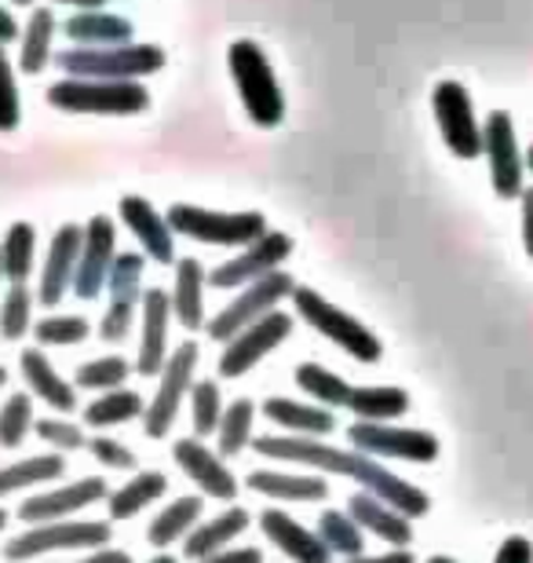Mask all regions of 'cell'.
<instances>
[{
  "instance_id": "cell-1",
  "label": "cell",
  "mask_w": 533,
  "mask_h": 563,
  "mask_svg": "<svg viewBox=\"0 0 533 563\" xmlns=\"http://www.w3.org/2000/svg\"><path fill=\"white\" fill-rule=\"evenodd\" d=\"M253 446L270 461H292V465H308L319 472H333V476L355 479L373 494V498L388 501L391 509H399L402 516H410V520H421V516H427V509H431V498L421 487H413L410 479L395 476V472L384 468L377 457L362 454L355 446L340 450V446H329L322 439H308V435H259V439H253Z\"/></svg>"
},
{
  "instance_id": "cell-2",
  "label": "cell",
  "mask_w": 533,
  "mask_h": 563,
  "mask_svg": "<svg viewBox=\"0 0 533 563\" xmlns=\"http://www.w3.org/2000/svg\"><path fill=\"white\" fill-rule=\"evenodd\" d=\"M226 70H231L245 114L256 129H278L286 121V96H281L275 66L256 41H234L226 48Z\"/></svg>"
},
{
  "instance_id": "cell-3",
  "label": "cell",
  "mask_w": 533,
  "mask_h": 563,
  "mask_svg": "<svg viewBox=\"0 0 533 563\" xmlns=\"http://www.w3.org/2000/svg\"><path fill=\"white\" fill-rule=\"evenodd\" d=\"M66 77L85 81H140L165 66V48L157 44H113V48H66L55 55Z\"/></svg>"
},
{
  "instance_id": "cell-4",
  "label": "cell",
  "mask_w": 533,
  "mask_h": 563,
  "mask_svg": "<svg viewBox=\"0 0 533 563\" xmlns=\"http://www.w3.org/2000/svg\"><path fill=\"white\" fill-rule=\"evenodd\" d=\"M173 234H184L190 242H206V245H223V250H245V245L259 242L267 234L264 212H215L201 206H187L176 201L165 212Z\"/></svg>"
},
{
  "instance_id": "cell-5",
  "label": "cell",
  "mask_w": 533,
  "mask_h": 563,
  "mask_svg": "<svg viewBox=\"0 0 533 563\" xmlns=\"http://www.w3.org/2000/svg\"><path fill=\"white\" fill-rule=\"evenodd\" d=\"M292 308H297V314L314 333H322L325 341H333L340 352H347L351 358H358V363H380V355H384L380 336L373 333L369 325H362L355 314H347L344 308H336L333 300H325L319 289L297 286V292H292Z\"/></svg>"
},
{
  "instance_id": "cell-6",
  "label": "cell",
  "mask_w": 533,
  "mask_h": 563,
  "mask_svg": "<svg viewBox=\"0 0 533 563\" xmlns=\"http://www.w3.org/2000/svg\"><path fill=\"white\" fill-rule=\"evenodd\" d=\"M48 103L66 114H143L151 107V92L140 81H85L66 77L48 85Z\"/></svg>"
},
{
  "instance_id": "cell-7",
  "label": "cell",
  "mask_w": 533,
  "mask_h": 563,
  "mask_svg": "<svg viewBox=\"0 0 533 563\" xmlns=\"http://www.w3.org/2000/svg\"><path fill=\"white\" fill-rule=\"evenodd\" d=\"M297 292V282H292L289 272H275V275H267V278H259L253 282V286H245V289H237V297L226 303V308L215 314V319H209V336L212 341H234L237 333L248 330L253 322L259 319H267L270 311H278V303L292 297Z\"/></svg>"
},
{
  "instance_id": "cell-8",
  "label": "cell",
  "mask_w": 533,
  "mask_h": 563,
  "mask_svg": "<svg viewBox=\"0 0 533 563\" xmlns=\"http://www.w3.org/2000/svg\"><path fill=\"white\" fill-rule=\"evenodd\" d=\"M198 355H201L198 344L184 341L173 355H168L162 374H157V391H154V399L146 402V413H143V428L151 439H165L168 432H173L176 413L190 399V388H195Z\"/></svg>"
},
{
  "instance_id": "cell-9",
  "label": "cell",
  "mask_w": 533,
  "mask_h": 563,
  "mask_svg": "<svg viewBox=\"0 0 533 563\" xmlns=\"http://www.w3.org/2000/svg\"><path fill=\"white\" fill-rule=\"evenodd\" d=\"M143 267H146V256L143 253H132L124 250L113 256V267H110V278H107V289H110V303H107V314L99 322V336L107 344H121L124 336L132 333L135 319H140V308H143Z\"/></svg>"
},
{
  "instance_id": "cell-10",
  "label": "cell",
  "mask_w": 533,
  "mask_h": 563,
  "mask_svg": "<svg viewBox=\"0 0 533 563\" xmlns=\"http://www.w3.org/2000/svg\"><path fill=\"white\" fill-rule=\"evenodd\" d=\"M110 523H99V520H74V523H41V527H30L15 538H8L4 545V556L11 563H22V560H33V556H48V553H59V549H107L110 545Z\"/></svg>"
},
{
  "instance_id": "cell-11",
  "label": "cell",
  "mask_w": 533,
  "mask_h": 563,
  "mask_svg": "<svg viewBox=\"0 0 533 563\" xmlns=\"http://www.w3.org/2000/svg\"><path fill=\"white\" fill-rule=\"evenodd\" d=\"M431 110H435L442 143L449 146V154L460 162H475L482 154V125L475 118L468 88L457 81H438L431 92Z\"/></svg>"
},
{
  "instance_id": "cell-12",
  "label": "cell",
  "mask_w": 533,
  "mask_h": 563,
  "mask_svg": "<svg viewBox=\"0 0 533 563\" xmlns=\"http://www.w3.org/2000/svg\"><path fill=\"white\" fill-rule=\"evenodd\" d=\"M482 154L490 162V184L497 190V198L512 201L523 198L526 190V157L519 151V136L512 125V114L493 110L482 125Z\"/></svg>"
},
{
  "instance_id": "cell-13",
  "label": "cell",
  "mask_w": 533,
  "mask_h": 563,
  "mask_svg": "<svg viewBox=\"0 0 533 563\" xmlns=\"http://www.w3.org/2000/svg\"><path fill=\"white\" fill-rule=\"evenodd\" d=\"M347 435L351 446L369 457H395V461H413V465H431L438 457V439L424 432V428L355 421L347 428Z\"/></svg>"
},
{
  "instance_id": "cell-14",
  "label": "cell",
  "mask_w": 533,
  "mask_h": 563,
  "mask_svg": "<svg viewBox=\"0 0 533 563\" xmlns=\"http://www.w3.org/2000/svg\"><path fill=\"white\" fill-rule=\"evenodd\" d=\"M289 256H292V239H289V234L267 231L259 242L245 245V250H237L234 261L212 267L209 282H212L215 289H245V286H253V282H259V278L281 272V264H286Z\"/></svg>"
},
{
  "instance_id": "cell-15",
  "label": "cell",
  "mask_w": 533,
  "mask_h": 563,
  "mask_svg": "<svg viewBox=\"0 0 533 563\" xmlns=\"http://www.w3.org/2000/svg\"><path fill=\"white\" fill-rule=\"evenodd\" d=\"M292 333V314L286 311H270L267 319L253 322L248 330H242L234 341H226L223 355H220V377L226 380H237L253 369L259 358H267L275 347L286 341Z\"/></svg>"
},
{
  "instance_id": "cell-16",
  "label": "cell",
  "mask_w": 533,
  "mask_h": 563,
  "mask_svg": "<svg viewBox=\"0 0 533 563\" xmlns=\"http://www.w3.org/2000/svg\"><path fill=\"white\" fill-rule=\"evenodd\" d=\"M118 223L110 217H92L85 228L81 242V261H77V278H74V297L77 300H96L107 289L113 256H118Z\"/></svg>"
},
{
  "instance_id": "cell-17",
  "label": "cell",
  "mask_w": 533,
  "mask_h": 563,
  "mask_svg": "<svg viewBox=\"0 0 533 563\" xmlns=\"http://www.w3.org/2000/svg\"><path fill=\"white\" fill-rule=\"evenodd\" d=\"M110 498V487L103 476H85L77 483H59L55 490H44V494H33L19 505V520L22 523H59L66 516L88 509L96 501H107Z\"/></svg>"
},
{
  "instance_id": "cell-18",
  "label": "cell",
  "mask_w": 533,
  "mask_h": 563,
  "mask_svg": "<svg viewBox=\"0 0 533 563\" xmlns=\"http://www.w3.org/2000/svg\"><path fill=\"white\" fill-rule=\"evenodd\" d=\"M81 242H85V228H77V223H63L52 234L48 256H44L41 267V286H37V303H44V308H59V300L74 289Z\"/></svg>"
},
{
  "instance_id": "cell-19",
  "label": "cell",
  "mask_w": 533,
  "mask_h": 563,
  "mask_svg": "<svg viewBox=\"0 0 533 563\" xmlns=\"http://www.w3.org/2000/svg\"><path fill=\"white\" fill-rule=\"evenodd\" d=\"M173 457H176V465L184 468V476L195 483L206 498L231 501L237 494V479H234V472L223 465L220 450H209L198 435L176 439Z\"/></svg>"
},
{
  "instance_id": "cell-20",
  "label": "cell",
  "mask_w": 533,
  "mask_h": 563,
  "mask_svg": "<svg viewBox=\"0 0 533 563\" xmlns=\"http://www.w3.org/2000/svg\"><path fill=\"white\" fill-rule=\"evenodd\" d=\"M168 322H173V300L165 289H146L140 308V355H135V374L157 377L168 363Z\"/></svg>"
},
{
  "instance_id": "cell-21",
  "label": "cell",
  "mask_w": 533,
  "mask_h": 563,
  "mask_svg": "<svg viewBox=\"0 0 533 563\" xmlns=\"http://www.w3.org/2000/svg\"><path fill=\"white\" fill-rule=\"evenodd\" d=\"M121 220H124V228L135 234V242H140V250L146 253V261L165 264V267L176 264V234L151 201L140 195H124Z\"/></svg>"
},
{
  "instance_id": "cell-22",
  "label": "cell",
  "mask_w": 533,
  "mask_h": 563,
  "mask_svg": "<svg viewBox=\"0 0 533 563\" xmlns=\"http://www.w3.org/2000/svg\"><path fill=\"white\" fill-rule=\"evenodd\" d=\"M259 527H264V534L270 538V545L292 563H333V553L325 549L319 531H308V527L292 520L289 512L264 509L259 512Z\"/></svg>"
},
{
  "instance_id": "cell-23",
  "label": "cell",
  "mask_w": 533,
  "mask_h": 563,
  "mask_svg": "<svg viewBox=\"0 0 533 563\" xmlns=\"http://www.w3.org/2000/svg\"><path fill=\"white\" fill-rule=\"evenodd\" d=\"M19 374H22V380H26L30 396L48 402L52 410H59V413L77 410V388L66 377H59V369L48 363V355H44L41 347H22Z\"/></svg>"
},
{
  "instance_id": "cell-24",
  "label": "cell",
  "mask_w": 533,
  "mask_h": 563,
  "mask_svg": "<svg viewBox=\"0 0 533 563\" xmlns=\"http://www.w3.org/2000/svg\"><path fill=\"white\" fill-rule=\"evenodd\" d=\"M347 516L362 527V531L377 534L380 542H388V545H395V549H406V545L413 542V523H410V516H402L399 509H391L388 501L373 498L369 490L351 494Z\"/></svg>"
},
{
  "instance_id": "cell-25",
  "label": "cell",
  "mask_w": 533,
  "mask_h": 563,
  "mask_svg": "<svg viewBox=\"0 0 533 563\" xmlns=\"http://www.w3.org/2000/svg\"><path fill=\"white\" fill-rule=\"evenodd\" d=\"M173 300V314L184 330L198 333L206 330V267L195 256H179L176 261V286L168 292Z\"/></svg>"
},
{
  "instance_id": "cell-26",
  "label": "cell",
  "mask_w": 533,
  "mask_h": 563,
  "mask_svg": "<svg viewBox=\"0 0 533 563\" xmlns=\"http://www.w3.org/2000/svg\"><path fill=\"white\" fill-rule=\"evenodd\" d=\"M63 33L77 48H113V44H132L135 26L113 11H74L63 22Z\"/></svg>"
},
{
  "instance_id": "cell-27",
  "label": "cell",
  "mask_w": 533,
  "mask_h": 563,
  "mask_svg": "<svg viewBox=\"0 0 533 563\" xmlns=\"http://www.w3.org/2000/svg\"><path fill=\"white\" fill-rule=\"evenodd\" d=\"M264 418L275 421L278 428H286L292 435H308V439H319L336 432V413L325 410V407H308V402H297V399H286V396H270L264 399Z\"/></svg>"
},
{
  "instance_id": "cell-28",
  "label": "cell",
  "mask_w": 533,
  "mask_h": 563,
  "mask_svg": "<svg viewBox=\"0 0 533 563\" xmlns=\"http://www.w3.org/2000/svg\"><path fill=\"white\" fill-rule=\"evenodd\" d=\"M248 520H253V516H248L242 505H234V509H226L220 516H212V520L198 523L195 531L187 534L184 556H190V560L198 563V560H209L215 553H223V549L231 545L237 534L248 531Z\"/></svg>"
},
{
  "instance_id": "cell-29",
  "label": "cell",
  "mask_w": 533,
  "mask_h": 563,
  "mask_svg": "<svg viewBox=\"0 0 533 563\" xmlns=\"http://www.w3.org/2000/svg\"><path fill=\"white\" fill-rule=\"evenodd\" d=\"M248 490L259 498H275V501H322L329 494V483L322 476H297V472H275V468H259L248 476Z\"/></svg>"
},
{
  "instance_id": "cell-30",
  "label": "cell",
  "mask_w": 533,
  "mask_h": 563,
  "mask_svg": "<svg viewBox=\"0 0 533 563\" xmlns=\"http://www.w3.org/2000/svg\"><path fill=\"white\" fill-rule=\"evenodd\" d=\"M347 410L355 413V421L395 424L410 410V391L391 388V385H362V388H351Z\"/></svg>"
},
{
  "instance_id": "cell-31",
  "label": "cell",
  "mask_w": 533,
  "mask_h": 563,
  "mask_svg": "<svg viewBox=\"0 0 533 563\" xmlns=\"http://www.w3.org/2000/svg\"><path fill=\"white\" fill-rule=\"evenodd\" d=\"M201 512H206V498H201V494L176 498L173 505H165V509L154 516L151 527H146V542H151L154 549L176 545L179 538L187 542V534L201 523Z\"/></svg>"
},
{
  "instance_id": "cell-32",
  "label": "cell",
  "mask_w": 533,
  "mask_h": 563,
  "mask_svg": "<svg viewBox=\"0 0 533 563\" xmlns=\"http://www.w3.org/2000/svg\"><path fill=\"white\" fill-rule=\"evenodd\" d=\"M55 11L52 8H33L30 11V22L22 26V37H19V70L22 74H41L44 66L52 63V41H55Z\"/></svg>"
},
{
  "instance_id": "cell-33",
  "label": "cell",
  "mask_w": 533,
  "mask_h": 563,
  "mask_svg": "<svg viewBox=\"0 0 533 563\" xmlns=\"http://www.w3.org/2000/svg\"><path fill=\"white\" fill-rule=\"evenodd\" d=\"M66 472V461L63 454H33V457H22V461H11V465H0V498L4 494H19V490H30V487H44V483H55L63 479Z\"/></svg>"
},
{
  "instance_id": "cell-34",
  "label": "cell",
  "mask_w": 533,
  "mask_h": 563,
  "mask_svg": "<svg viewBox=\"0 0 533 563\" xmlns=\"http://www.w3.org/2000/svg\"><path fill=\"white\" fill-rule=\"evenodd\" d=\"M162 494H168V479L165 472H140V476H132L124 487L110 490L107 498V509H110V520H132V516H140L146 505H154Z\"/></svg>"
},
{
  "instance_id": "cell-35",
  "label": "cell",
  "mask_w": 533,
  "mask_h": 563,
  "mask_svg": "<svg viewBox=\"0 0 533 563\" xmlns=\"http://www.w3.org/2000/svg\"><path fill=\"white\" fill-rule=\"evenodd\" d=\"M0 256H4V278L11 286H26L33 261H37V231H33V223H11L4 242H0Z\"/></svg>"
},
{
  "instance_id": "cell-36",
  "label": "cell",
  "mask_w": 533,
  "mask_h": 563,
  "mask_svg": "<svg viewBox=\"0 0 533 563\" xmlns=\"http://www.w3.org/2000/svg\"><path fill=\"white\" fill-rule=\"evenodd\" d=\"M146 407H143V396L132 388H113L96 396L92 402L85 407V421L92 428H118V424H129L135 418H143Z\"/></svg>"
},
{
  "instance_id": "cell-37",
  "label": "cell",
  "mask_w": 533,
  "mask_h": 563,
  "mask_svg": "<svg viewBox=\"0 0 533 563\" xmlns=\"http://www.w3.org/2000/svg\"><path fill=\"white\" fill-rule=\"evenodd\" d=\"M319 538L333 556H344V560L366 556V531L340 509H325L319 516Z\"/></svg>"
},
{
  "instance_id": "cell-38",
  "label": "cell",
  "mask_w": 533,
  "mask_h": 563,
  "mask_svg": "<svg viewBox=\"0 0 533 563\" xmlns=\"http://www.w3.org/2000/svg\"><path fill=\"white\" fill-rule=\"evenodd\" d=\"M253 421H256V402L253 399H234L223 410V421L215 428V443H220V457H237L245 446H253Z\"/></svg>"
},
{
  "instance_id": "cell-39",
  "label": "cell",
  "mask_w": 533,
  "mask_h": 563,
  "mask_svg": "<svg viewBox=\"0 0 533 563\" xmlns=\"http://www.w3.org/2000/svg\"><path fill=\"white\" fill-rule=\"evenodd\" d=\"M297 385L325 410L347 407L351 388H355V385H347V380L340 377V374H333V369H325L322 363H300L297 366Z\"/></svg>"
},
{
  "instance_id": "cell-40",
  "label": "cell",
  "mask_w": 533,
  "mask_h": 563,
  "mask_svg": "<svg viewBox=\"0 0 533 563\" xmlns=\"http://www.w3.org/2000/svg\"><path fill=\"white\" fill-rule=\"evenodd\" d=\"M132 363L124 355H103V358H92V363H81L74 374V388H85V391H113L121 388L124 380L132 377Z\"/></svg>"
},
{
  "instance_id": "cell-41",
  "label": "cell",
  "mask_w": 533,
  "mask_h": 563,
  "mask_svg": "<svg viewBox=\"0 0 533 563\" xmlns=\"http://www.w3.org/2000/svg\"><path fill=\"white\" fill-rule=\"evenodd\" d=\"M33 421V396L30 391H15L8 396V402L0 407V450H15L26 443Z\"/></svg>"
},
{
  "instance_id": "cell-42",
  "label": "cell",
  "mask_w": 533,
  "mask_h": 563,
  "mask_svg": "<svg viewBox=\"0 0 533 563\" xmlns=\"http://www.w3.org/2000/svg\"><path fill=\"white\" fill-rule=\"evenodd\" d=\"M33 303L37 297L30 292V286H11L8 297L0 300V336L4 341H22L33 325Z\"/></svg>"
},
{
  "instance_id": "cell-43",
  "label": "cell",
  "mask_w": 533,
  "mask_h": 563,
  "mask_svg": "<svg viewBox=\"0 0 533 563\" xmlns=\"http://www.w3.org/2000/svg\"><path fill=\"white\" fill-rule=\"evenodd\" d=\"M190 421H195V435H215V428L223 421V396L215 380H195L190 388Z\"/></svg>"
},
{
  "instance_id": "cell-44",
  "label": "cell",
  "mask_w": 533,
  "mask_h": 563,
  "mask_svg": "<svg viewBox=\"0 0 533 563\" xmlns=\"http://www.w3.org/2000/svg\"><path fill=\"white\" fill-rule=\"evenodd\" d=\"M33 336L44 347H74L88 341V322L81 314H44L33 322Z\"/></svg>"
},
{
  "instance_id": "cell-45",
  "label": "cell",
  "mask_w": 533,
  "mask_h": 563,
  "mask_svg": "<svg viewBox=\"0 0 533 563\" xmlns=\"http://www.w3.org/2000/svg\"><path fill=\"white\" fill-rule=\"evenodd\" d=\"M33 432H37V439H44L55 454H74V450L88 446V435L66 418H41L37 424H33Z\"/></svg>"
},
{
  "instance_id": "cell-46",
  "label": "cell",
  "mask_w": 533,
  "mask_h": 563,
  "mask_svg": "<svg viewBox=\"0 0 533 563\" xmlns=\"http://www.w3.org/2000/svg\"><path fill=\"white\" fill-rule=\"evenodd\" d=\"M19 121H22V107H19L15 66L8 63L4 48H0V132H15Z\"/></svg>"
},
{
  "instance_id": "cell-47",
  "label": "cell",
  "mask_w": 533,
  "mask_h": 563,
  "mask_svg": "<svg viewBox=\"0 0 533 563\" xmlns=\"http://www.w3.org/2000/svg\"><path fill=\"white\" fill-rule=\"evenodd\" d=\"M88 450H92V457L99 461V465L107 468H118V472H129L135 468V454L124 443H118L113 435H96L88 439Z\"/></svg>"
},
{
  "instance_id": "cell-48",
  "label": "cell",
  "mask_w": 533,
  "mask_h": 563,
  "mask_svg": "<svg viewBox=\"0 0 533 563\" xmlns=\"http://www.w3.org/2000/svg\"><path fill=\"white\" fill-rule=\"evenodd\" d=\"M493 563H533V542L523 534H508L497 549Z\"/></svg>"
},
{
  "instance_id": "cell-49",
  "label": "cell",
  "mask_w": 533,
  "mask_h": 563,
  "mask_svg": "<svg viewBox=\"0 0 533 563\" xmlns=\"http://www.w3.org/2000/svg\"><path fill=\"white\" fill-rule=\"evenodd\" d=\"M198 563H264V553L253 545H245V549H223V553H215L209 560H198Z\"/></svg>"
},
{
  "instance_id": "cell-50",
  "label": "cell",
  "mask_w": 533,
  "mask_h": 563,
  "mask_svg": "<svg viewBox=\"0 0 533 563\" xmlns=\"http://www.w3.org/2000/svg\"><path fill=\"white\" fill-rule=\"evenodd\" d=\"M523 245L526 256L533 261V187L523 190Z\"/></svg>"
},
{
  "instance_id": "cell-51",
  "label": "cell",
  "mask_w": 533,
  "mask_h": 563,
  "mask_svg": "<svg viewBox=\"0 0 533 563\" xmlns=\"http://www.w3.org/2000/svg\"><path fill=\"white\" fill-rule=\"evenodd\" d=\"M19 37H22V26L15 22V15H11L4 4H0V48L11 44V41H19Z\"/></svg>"
},
{
  "instance_id": "cell-52",
  "label": "cell",
  "mask_w": 533,
  "mask_h": 563,
  "mask_svg": "<svg viewBox=\"0 0 533 563\" xmlns=\"http://www.w3.org/2000/svg\"><path fill=\"white\" fill-rule=\"evenodd\" d=\"M77 563H132V556L124 553V549H92L85 560H77Z\"/></svg>"
},
{
  "instance_id": "cell-53",
  "label": "cell",
  "mask_w": 533,
  "mask_h": 563,
  "mask_svg": "<svg viewBox=\"0 0 533 563\" xmlns=\"http://www.w3.org/2000/svg\"><path fill=\"white\" fill-rule=\"evenodd\" d=\"M344 563H417L413 553L406 549H395V553H380V556H358V560H344Z\"/></svg>"
},
{
  "instance_id": "cell-54",
  "label": "cell",
  "mask_w": 533,
  "mask_h": 563,
  "mask_svg": "<svg viewBox=\"0 0 533 563\" xmlns=\"http://www.w3.org/2000/svg\"><path fill=\"white\" fill-rule=\"evenodd\" d=\"M59 4H74L77 11H103V4H110V0H59Z\"/></svg>"
},
{
  "instance_id": "cell-55",
  "label": "cell",
  "mask_w": 533,
  "mask_h": 563,
  "mask_svg": "<svg viewBox=\"0 0 533 563\" xmlns=\"http://www.w3.org/2000/svg\"><path fill=\"white\" fill-rule=\"evenodd\" d=\"M427 563H457V560H453V556H431Z\"/></svg>"
},
{
  "instance_id": "cell-56",
  "label": "cell",
  "mask_w": 533,
  "mask_h": 563,
  "mask_svg": "<svg viewBox=\"0 0 533 563\" xmlns=\"http://www.w3.org/2000/svg\"><path fill=\"white\" fill-rule=\"evenodd\" d=\"M526 173H533V143H530V151H526Z\"/></svg>"
},
{
  "instance_id": "cell-57",
  "label": "cell",
  "mask_w": 533,
  "mask_h": 563,
  "mask_svg": "<svg viewBox=\"0 0 533 563\" xmlns=\"http://www.w3.org/2000/svg\"><path fill=\"white\" fill-rule=\"evenodd\" d=\"M146 563H176L173 556H154V560H146Z\"/></svg>"
},
{
  "instance_id": "cell-58",
  "label": "cell",
  "mask_w": 533,
  "mask_h": 563,
  "mask_svg": "<svg viewBox=\"0 0 533 563\" xmlns=\"http://www.w3.org/2000/svg\"><path fill=\"white\" fill-rule=\"evenodd\" d=\"M4 385H8V369L0 366V388H4Z\"/></svg>"
},
{
  "instance_id": "cell-59",
  "label": "cell",
  "mask_w": 533,
  "mask_h": 563,
  "mask_svg": "<svg viewBox=\"0 0 533 563\" xmlns=\"http://www.w3.org/2000/svg\"><path fill=\"white\" fill-rule=\"evenodd\" d=\"M11 4H15V8H30L33 0H11Z\"/></svg>"
},
{
  "instance_id": "cell-60",
  "label": "cell",
  "mask_w": 533,
  "mask_h": 563,
  "mask_svg": "<svg viewBox=\"0 0 533 563\" xmlns=\"http://www.w3.org/2000/svg\"><path fill=\"white\" fill-rule=\"evenodd\" d=\"M4 527H8V512L0 509V531H4Z\"/></svg>"
},
{
  "instance_id": "cell-61",
  "label": "cell",
  "mask_w": 533,
  "mask_h": 563,
  "mask_svg": "<svg viewBox=\"0 0 533 563\" xmlns=\"http://www.w3.org/2000/svg\"><path fill=\"white\" fill-rule=\"evenodd\" d=\"M0 278H4V256H0Z\"/></svg>"
}]
</instances>
